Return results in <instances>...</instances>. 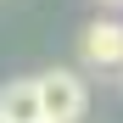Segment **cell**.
<instances>
[{
  "label": "cell",
  "instance_id": "obj_6",
  "mask_svg": "<svg viewBox=\"0 0 123 123\" xmlns=\"http://www.w3.org/2000/svg\"><path fill=\"white\" fill-rule=\"evenodd\" d=\"M0 123H6V117H0Z\"/></svg>",
  "mask_w": 123,
  "mask_h": 123
},
{
  "label": "cell",
  "instance_id": "obj_5",
  "mask_svg": "<svg viewBox=\"0 0 123 123\" xmlns=\"http://www.w3.org/2000/svg\"><path fill=\"white\" fill-rule=\"evenodd\" d=\"M117 84H123V67H117Z\"/></svg>",
  "mask_w": 123,
  "mask_h": 123
},
{
  "label": "cell",
  "instance_id": "obj_1",
  "mask_svg": "<svg viewBox=\"0 0 123 123\" xmlns=\"http://www.w3.org/2000/svg\"><path fill=\"white\" fill-rule=\"evenodd\" d=\"M39 106H45V123H78L90 112V84L73 67H50L39 73Z\"/></svg>",
  "mask_w": 123,
  "mask_h": 123
},
{
  "label": "cell",
  "instance_id": "obj_3",
  "mask_svg": "<svg viewBox=\"0 0 123 123\" xmlns=\"http://www.w3.org/2000/svg\"><path fill=\"white\" fill-rule=\"evenodd\" d=\"M0 117H6V123H45L39 78H11V84L0 90Z\"/></svg>",
  "mask_w": 123,
  "mask_h": 123
},
{
  "label": "cell",
  "instance_id": "obj_2",
  "mask_svg": "<svg viewBox=\"0 0 123 123\" xmlns=\"http://www.w3.org/2000/svg\"><path fill=\"white\" fill-rule=\"evenodd\" d=\"M78 56L90 62V67H123V23L117 17H95V23L84 28V39H78Z\"/></svg>",
  "mask_w": 123,
  "mask_h": 123
},
{
  "label": "cell",
  "instance_id": "obj_4",
  "mask_svg": "<svg viewBox=\"0 0 123 123\" xmlns=\"http://www.w3.org/2000/svg\"><path fill=\"white\" fill-rule=\"evenodd\" d=\"M101 6H123V0H101Z\"/></svg>",
  "mask_w": 123,
  "mask_h": 123
}]
</instances>
